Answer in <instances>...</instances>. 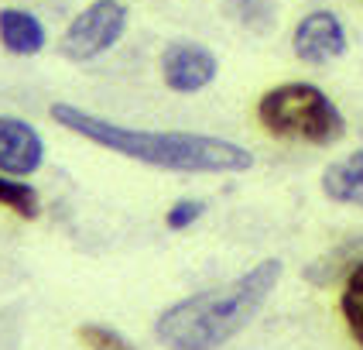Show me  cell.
Listing matches in <instances>:
<instances>
[{"instance_id": "obj_13", "label": "cell", "mask_w": 363, "mask_h": 350, "mask_svg": "<svg viewBox=\"0 0 363 350\" xmlns=\"http://www.w3.org/2000/svg\"><path fill=\"white\" fill-rule=\"evenodd\" d=\"M76 337L86 350H138L130 337H123L113 327H103V323H82Z\"/></svg>"}, {"instance_id": "obj_11", "label": "cell", "mask_w": 363, "mask_h": 350, "mask_svg": "<svg viewBox=\"0 0 363 350\" xmlns=\"http://www.w3.org/2000/svg\"><path fill=\"white\" fill-rule=\"evenodd\" d=\"M0 206L18 213L21 220H38L41 213V196L38 189L24 179H14L7 172H0Z\"/></svg>"}, {"instance_id": "obj_6", "label": "cell", "mask_w": 363, "mask_h": 350, "mask_svg": "<svg viewBox=\"0 0 363 350\" xmlns=\"http://www.w3.org/2000/svg\"><path fill=\"white\" fill-rule=\"evenodd\" d=\"M350 48L346 24L336 11H308L291 31V52L305 65H329L343 59Z\"/></svg>"}, {"instance_id": "obj_1", "label": "cell", "mask_w": 363, "mask_h": 350, "mask_svg": "<svg viewBox=\"0 0 363 350\" xmlns=\"http://www.w3.org/2000/svg\"><path fill=\"white\" fill-rule=\"evenodd\" d=\"M52 121L79 134L96 148L123 155L130 162L151 165L162 172L182 175H240L254 168L250 148L216 138V134H196V131H147V127H127L110 117L89 114L72 103H52Z\"/></svg>"}, {"instance_id": "obj_10", "label": "cell", "mask_w": 363, "mask_h": 350, "mask_svg": "<svg viewBox=\"0 0 363 350\" xmlns=\"http://www.w3.org/2000/svg\"><path fill=\"white\" fill-rule=\"evenodd\" d=\"M360 261H363V237H350V241L325 251L323 258H315L312 265L305 268V282H315V285H336L340 282L343 285V278Z\"/></svg>"}, {"instance_id": "obj_8", "label": "cell", "mask_w": 363, "mask_h": 350, "mask_svg": "<svg viewBox=\"0 0 363 350\" xmlns=\"http://www.w3.org/2000/svg\"><path fill=\"white\" fill-rule=\"evenodd\" d=\"M0 45L11 52V55H38L41 48L48 45V31L35 11L28 7H4L0 11Z\"/></svg>"}, {"instance_id": "obj_14", "label": "cell", "mask_w": 363, "mask_h": 350, "mask_svg": "<svg viewBox=\"0 0 363 350\" xmlns=\"http://www.w3.org/2000/svg\"><path fill=\"white\" fill-rule=\"evenodd\" d=\"M206 217V203L196 199V196H185V199H175V203L168 206V213H164V226L168 230H189V226H196Z\"/></svg>"}, {"instance_id": "obj_7", "label": "cell", "mask_w": 363, "mask_h": 350, "mask_svg": "<svg viewBox=\"0 0 363 350\" xmlns=\"http://www.w3.org/2000/svg\"><path fill=\"white\" fill-rule=\"evenodd\" d=\"M45 165V138L35 124L14 114H0V172L14 179H31Z\"/></svg>"}, {"instance_id": "obj_4", "label": "cell", "mask_w": 363, "mask_h": 350, "mask_svg": "<svg viewBox=\"0 0 363 350\" xmlns=\"http://www.w3.org/2000/svg\"><path fill=\"white\" fill-rule=\"evenodd\" d=\"M123 35H127L123 0H89L62 31L59 48L69 62H96L106 52H113Z\"/></svg>"}, {"instance_id": "obj_3", "label": "cell", "mask_w": 363, "mask_h": 350, "mask_svg": "<svg viewBox=\"0 0 363 350\" xmlns=\"http://www.w3.org/2000/svg\"><path fill=\"white\" fill-rule=\"evenodd\" d=\"M257 124L278 141L333 148L346 138V117L336 100L315 82H278L254 106Z\"/></svg>"}, {"instance_id": "obj_9", "label": "cell", "mask_w": 363, "mask_h": 350, "mask_svg": "<svg viewBox=\"0 0 363 350\" xmlns=\"http://www.w3.org/2000/svg\"><path fill=\"white\" fill-rule=\"evenodd\" d=\"M323 196L340 206L363 209V148H357V151H350V155L325 165Z\"/></svg>"}, {"instance_id": "obj_5", "label": "cell", "mask_w": 363, "mask_h": 350, "mask_svg": "<svg viewBox=\"0 0 363 350\" xmlns=\"http://www.w3.org/2000/svg\"><path fill=\"white\" fill-rule=\"evenodd\" d=\"M158 72H162V82L179 93V97H192V93H202L206 86H213L216 76H220V59L209 45L192 38H179L168 41L158 55Z\"/></svg>"}, {"instance_id": "obj_12", "label": "cell", "mask_w": 363, "mask_h": 350, "mask_svg": "<svg viewBox=\"0 0 363 350\" xmlns=\"http://www.w3.org/2000/svg\"><path fill=\"white\" fill-rule=\"evenodd\" d=\"M340 312L350 329V337L363 347V261L343 278V292H340Z\"/></svg>"}, {"instance_id": "obj_2", "label": "cell", "mask_w": 363, "mask_h": 350, "mask_svg": "<svg viewBox=\"0 0 363 350\" xmlns=\"http://www.w3.org/2000/svg\"><path fill=\"white\" fill-rule=\"evenodd\" d=\"M281 258H267L226 285L179 299L155 319V337L168 350H216L230 344L264 309L281 282Z\"/></svg>"}, {"instance_id": "obj_15", "label": "cell", "mask_w": 363, "mask_h": 350, "mask_svg": "<svg viewBox=\"0 0 363 350\" xmlns=\"http://www.w3.org/2000/svg\"><path fill=\"white\" fill-rule=\"evenodd\" d=\"M360 134H363V127H360Z\"/></svg>"}]
</instances>
